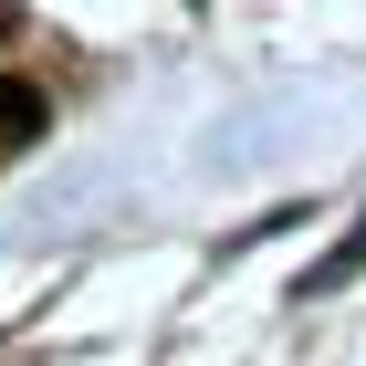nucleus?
I'll return each instance as SVG.
<instances>
[{"label": "nucleus", "instance_id": "1", "mask_svg": "<svg viewBox=\"0 0 366 366\" xmlns=\"http://www.w3.org/2000/svg\"><path fill=\"white\" fill-rule=\"evenodd\" d=\"M356 272H366V220H356V230L335 241V252H325V262L304 272V293H335V282H356Z\"/></svg>", "mask_w": 366, "mask_h": 366}, {"label": "nucleus", "instance_id": "2", "mask_svg": "<svg viewBox=\"0 0 366 366\" xmlns=\"http://www.w3.org/2000/svg\"><path fill=\"white\" fill-rule=\"evenodd\" d=\"M31 126H42V94H31V84H0V137H31Z\"/></svg>", "mask_w": 366, "mask_h": 366}]
</instances>
